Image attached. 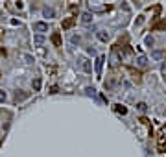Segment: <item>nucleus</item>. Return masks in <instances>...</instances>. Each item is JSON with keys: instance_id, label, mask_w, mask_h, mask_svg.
<instances>
[{"instance_id": "f257e3e1", "label": "nucleus", "mask_w": 166, "mask_h": 157, "mask_svg": "<svg viewBox=\"0 0 166 157\" xmlns=\"http://www.w3.org/2000/svg\"><path fill=\"white\" fill-rule=\"evenodd\" d=\"M33 30H35V32H41V33H43V32H48V22H35V24H33Z\"/></svg>"}, {"instance_id": "f03ea898", "label": "nucleus", "mask_w": 166, "mask_h": 157, "mask_svg": "<svg viewBox=\"0 0 166 157\" xmlns=\"http://www.w3.org/2000/svg\"><path fill=\"white\" fill-rule=\"evenodd\" d=\"M43 15L46 19H54L55 17V11H54V8H48V6H46V8H43Z\"/></svg>"}, {"instance_id": "7ed1b4c3", "label": "nucleus", "mask_w": 166, "mask_h": 157, "mask_svg": "<svg viewBox=\"0 0 166 157\" xmlns=\"http://www.w3.org/2000/svg\"><path fill=\"white\" fill-rule=\"evenodd\" d=\"M81 69H83V72H92V63L87 61V59H83L81 61Z\"/></svg>"}, {"instance_id": "20e7f679", "label": "nucleus", "mask_w": 166, "mask_h": 157, "mask_svg": "<svg viewBox=\"0 0 166 157\" xmlns=\"http://www.w3.org/2000/svg\"><path fill=\"white\" fill-rule=\"evenodd\" d=\"M103 61H105V57H103V56H100L98 59H96V74H98V76L102 74V67H103Z\"/></svg>"}, {"instance_id": "39448f33", "label": "nucleus", "mask_w": 166, "mask_h": 157, "mask_svg": "<svg viewBox=\"0 0 166 157\" xmlns=\"http://www.w3.org/2000/svg\"><path fill=\"white\" fill-rule=\"evenodd\" d=\"M52 43L55 46H61V35H59V32H54L52 33Z\"/></svg>"}, {"instance_id": "423d86ee", "label": "nucleus", "mask_w": 166, "mask_h": 157, "mask_svg": "<svg viewBox=\"0 0 166 157\" xmlns=\"http://www.w3.org/2000/svg\"><path fill=\"white\" fill-rule=\"evenodd\" d=\"M72 24H74V19L72 17H68L63 20V30H68V28H72Z\"/></svg>"}, {"instance_id": "0eeeda50", "label": "nucleus", "mask_w": 166, "mask_h": 157, "mask_svg": "<svg viewBox=\"0 0 166 157\" xmlns=\"http://www.w3.org/2000/svg\"><path fill=\"white\" fill-rule=\"evenodd\" d=\"M151 57H153L155 61H161L162 59V52L161 50H153V52H151Z\"/></svg>"}, {"instance_id": "6e6552de", "label": "nucleus", "mask_w": 166, "mask_h": 157, "mask_svg": "<svg viewBox=\"0 0 166 157\" xmlns=\"http://www.w3.org/2000/svg\"><path fill=\"white\" fill-rule=\"evenodd\" d=\"M98 39L103 41V43H107V41H109V33L107 32H98Z\"/></svg>"}, {"instance_id": "1a4fd4ad", "label": "nucleus", "mask_w": 166, "mask_h": 157, "mask_svg": "<svg viewBox=\"0 0 166 157\" xmlns=\"http://www.w3.org/2000/svg\"><path fill=\"white\" fill-rule=\"evenodd\" d=\"M31 87H33V91H41V80L35 78V80L31 81Z\"/></svg>"}, {"instance_id": "9d476101", "label": "nucleus", "mask_w": 166, "mask_h": 157, "mask_svg": "<svg viewBox=\"0 0 166 157\" xmlns=\"http://www.w3.org/2000/svg\"><path fill=\"white\" fill-rule=\"evenodd\" d=\"M81 20H83L85 24H89V22L92 20V15H91V13H83V15H81Z\"/></svg>"}, {"instance_id": "9b49d317", "label": "nucleus", "mask_w": 166, "mask_h": 157, "mask_svg": "<svg viewBox=\"0 0 166 157\" xmlns=\"http://www.w3.org/2000/svg\"><path fill=\"white\" fill-rule=\"evenodd\" d=\"M33 43H35V44H43L44 43V35H41V33L35 35V37H33Z\"/></svg>"}, {"instance_id": "f8f14e48", "label": "nucleus", "mask_w": 166, "mask_h": 157, "mask_svg": "<svg viewBox=\"0 0 166 157\" xmlns=\"http://www.w3.org/2000/svg\"><path fill=\"white\" fill-rule=\"evenodd\" d=\"M114 109H116V113H122V115H126V113H127V109L124 107V105H116Z\"/></svg>"}, {"instance_id": "ddd939ff", "label": "nucleus", "mask_w": 166, "mask_h": 157, "mask_svg": "<svg viewBox=\"0 0 166 157\" xmlns=\"http://www.w3.org/2000/svg\"><path fill=\"white\" fill-rule=\"evenodd\" d=\"M137 107H138V111H142V113H144V111H146V109H148V105L144 104V102H140V104H137Z\"/></svg>"}, {"instance_id": "4468645a", "label": "nucleus", "mask_w": 166, "mask_h": 157, "mask_svg": "<svg viewBox=\"0 0 166 157\" xmlns=\"http://www.w3.org/2000/svg\"><path fill=\"white\" fill-rule=\"evenodd\" d=\"M153 43H155V39L151 37V35H148V37H146V44H148V46H153Z\"/></svg>"}, {"instance_id": "2eb2a0df", "label": "nucleus", "mask_w": 166, "mask_h": 157, "mask_svg": "<svg viewBox=\"0 0 166 157\" xmlns=\"http://www.w3.org/2000/svg\"><path fill=\"white\" fill-rule=\"evenodd\" d=\"M146 63H148V59L144 57V56H140V57H138V65H140V67H144Z\"/></svg>"}, {"instance_id": "dca6fc26", "label": "nucleus", "mask_w": 166, "mask_h": 157, "mask_svg": "<svg viewBox=\"0 0 166 157\" xmlns=\"http://www.w3.org/2000/svg\"><path fill=\"white\" fill-rule=\"evenodd\" d=\"M70 41H72L74 44H79V41H81V39H79V35H72V37H70Z\"/></svg>"}, {"instance_id": "f3484780", "label": "nucleus", "mask_w": 166, "mask_h": 157, "mask_svg": "<svg viewBox=\"0 0 166 157\" xmlns=\"http://www.w3.org/2000/svg\"><path fill=\"white\" fill-rule=\"evenodd\" d=\"M85 92L89 94V96H94V89H92V87H87V89H85Z\"/></svg>"}, {"instance_id": "a211bd4d", "label": "nucleus", "mask_w": 166, "mask_h": 157, "mask_svg": "<svg viewBox=\"0 0 166 157\" xmlns=\"http://www.w3.org/2000/svg\"><path fill=\"white\" fill-rule=\"evenodd\" d=\"M2 102H6V92L0 91V104H2Z\"/></svg>"}, {"instance_id": "6ab92c4d", "label": "nucleus", "mask_w": 166, "mask_h": 157, "mask_svg": "<svg viewBox=\"0 0 166 157\" xmlns=\"http://www.w3.org/2000/svg\"><path fill=\"white\" fill-rule=\"evenodd\" d=\"M24 59L28 61V63H31V61H33V59H31V56H28V54H26V56H24Z\"/></svg>"}, {"instance_id": "aec40b11", "label": "nucleus", "mask_w": 166, "mask_h": 157, "mask_svg": "<svg viewBox=\"0 0 166 157\" xmlns=\"http://www.w3.org/2000/svg\"><path fill=\"white\" fill-rule=\"evenodd\" d=\"M162 135H164V137H166V126L162 128Z\"/></svg>"}, {"instance_id": "412c9836", "label": "nucleus", "mask_w": 166, "mask_h": 157, "mask_svg": "<svg viewBox=\"0 0 166 157\" xmlns=\"http://www.w3.org/2000/svg\"><path fill=\"white\" fill-rule=\"evenodd\" d=\"M0 37H2V33H0Z\"/></svg>"}, {"instance_id": "4be33fe9", "label": "nucleus", "mask_w": 166, "mask_h": 157, "mask_svg": "<svg viewBox=\"0 0 166 157\" xmlns=\"http://www.w3.org/2000/svg\"><path fill=\"white\" fill-rule=\"evenodd\" d=\"M164 148H166V146H164Z\"/></svg>"}]
</instances>
